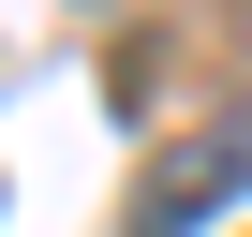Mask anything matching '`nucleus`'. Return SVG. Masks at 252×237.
I'll return each instance as SVG.
<instances>
[{
  "instance_id": "1",
  "label": "nucleus",
  "mask_w": 252,
  "mask_h": 237,
  "mask_svg": "<svg viewBox=\"0 0 252 237\" xmlns=\"http://www.w3.org/2000/svg\"><path fill=\"white\" fill-rule=\"evenodd\" d=\"M237 193H252V89L208 118L193 148H163V163H149V193H134V222H119V237H193V222H222Z\"/></svg>"
}]
</instances>
